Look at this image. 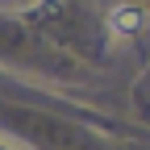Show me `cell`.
<instances>
[{
    "label": "cell",
    "mask_w": 150,
    "mask_h": 150,
    "mask_svg": "<svg viewBox=\"0 0 150 150\" xmlns=\"http://www.w3.org/2000/svg\"><path fill=\"white\" fill-rule=\"evenodd\" d=\"M142 21H146V13L138 4H117V8L108 13V33L112 38H134L142 29Z\"/></svg>",
    "instance_id": "cell-1"
}]
</instances>
